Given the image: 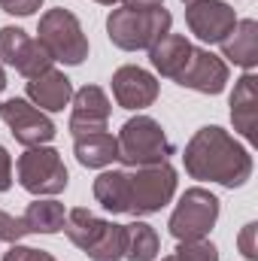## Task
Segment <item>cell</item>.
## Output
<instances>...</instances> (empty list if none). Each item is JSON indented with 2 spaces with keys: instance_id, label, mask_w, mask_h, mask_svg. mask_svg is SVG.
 <instances>
[{
  "instance_id": "cell-24",
  "label": "cell",
  "mask_w": 258,
  "mask_h": 261,
  "mask_svg": "<svg viewBox=\"0 0 258 261\" xmlns=\"http://www.w3.org/2000/svg\"><path fill=\"white\" fill-rule=\"evenodd\" d=\"M24 234H28L24 222L0 210V243H18V240H21Z\"/></svg>"
},
{
  "instance_id": "cell-17",
  "label": "cell",
  "mask_w": 258,
  "mask_h": 261,
  "mask_svg": "<svg viewBox=\"0 0 258 261\" xmlns=\"http://www.w3.org/2000/svg\"><path fill=\"white\" fill-rule=\"evenodd\" d=\"M219 46H222V58H228L231 64L243 67V70H255V64H258V21L255 18H237L234 31Z\"/></svg>"
},
{
  "instance_id": "cell-16",
  "label": "cell",
  "mask_w": 258,
  "mask_h": 261,
  "mask_svg": "<svg viewBox=\"0 0 258 261\" xmlns=\"http://www.w3.org/2000/svg\"><path fill=\"white\" fill-rule=\"evenodd\" d=\"M28 97H31L34 107H40L46 113H61L70 103V97H73V82L67 79L61 70L49 67L40 76L28 79Z\"/></svg>"
},
{
  "instance_id": "cell-10",
  "label": "cell",
  "mask_w": 258,
  "mask_h": 261,
  "mask_svg": "<svg viewBox=\"0 0 258 261\" xmlns=\"http://www.w3.org/2000/svg\"><path fill=\"white\" fill-rule=\"evenodd\" d=\"M0 64L12 67L15 73L21 76H40L43 70L52 67V58L49 52L34 40L28 37L21 28H0Z\"/></svg>"
},
{
  "instance_id": "cell-29",
  "label": "cell",
  "mask_w": 258,
  "mask_h": 261,
  "mask_svg": "<svg viewBox=\"0 0 258 261\" xmlns=\"http://www.w3.org/2000/svg\"><path fill=\"white\" fill-rule=\"evenodd\" d=\"M152 3H164V0H125V6H152Z\"/></svg>"
},
{
  "instance_id": "cell-25",
  "label": "cell",
  "mask_w": 258,
  "mask_h": 261,
  "mask_svg": "<svg viewBox=\"0 0 258 261\" xmlns=\"http://www.w3.org/2000/svg\"><path fill=\"white\" fill-rule=\"evenodd\" d=\"M3 261H58V258H55L52 252H46V249H31V246L12 243L9 252L3 255Z\"/></svg>"
},
{
  "instance_id": "cell-18",
  "label": "cell",
  "mask_w": 258,
  "mask_h": 261,
  "mask_svg": "<svg viewBox=\"0 0 258 261\" xmlns=\"http://www.w3.org/2000/svg\"><path fill=\"white\" fill-rule=\"evenodd\" d=\"M189 55H192V43H189L183 34H167V37H161V40L149 49L152 67H155L164 79H173V82H176V76L183 73Z\"/></svg>"
},
{
  "instance_id": "cell-26",
  "label": "cell",
  "mask_w": 258,
  "mask_h": 261,
  "mask_svg": "<svg viewBox=\"0 0 258 261\" xmlns=\"http://www.w3.org/2000/svg\"><path fill=\"white\" fill-rule=\"evenodd\" d=\"M255 234H258V225H255V222H249V225H243V231H240V237H237V246H240L243 258H249V261H258Z\"/></svg>"
},
{
  "instance_id": "cell-5",
  "label": "cell",
  "mask_w": 258,
  "mask_h": 261,
  "mask_svg": "<svg viewBox=\"0 0 258 261\" xmlns=\"http://www.w3.org/2000/svg\"><path fill=\"white\" fill-rule=\"evenodd\" d=\"M37 43L49 52L52 61H61L67 67H79L88 58V37L82 34L79 18L70 9H49L40 18Z\"/></svg>"
},
{
  "instance_id": "cell-20",
  "label": "cell",
  "mask_w": 258,
  "mask_h": 261,
  "mask_svg": "<svg viewBox=\"0 0 258 261\" xmlns=\"http://www.w3.org/2000/svg\"><path fill=\"white\" fill-rule=\"evenodd\" d=\"M94 200L119 216V213H128V170H104L97 179H94Z\"/></svg>"
},
{
  "instance_id": "cell-2",
  "label": "cell",
  "mask_w": 258,
  "mask_h": 261,
  "mask_svg": "<svg viewBox=\"0 0 258 261\" xmlns=\"http://www.w3.org/2000/svg\"><path fill=\"white\" fill-rule=\"evenodd\" d=\"M170 24H173V15H170V9H164V3L119 6L107 18V34H110L113 46H119L125 52H140V49H152L161 37H167Z\"/></svg>"
},
{
  "instance_id": "cell-12",
  "label": "cell",
  "mask_w": 258,
  "mask_h": 261,
  "mask_svg": "<svg viewBox=\"0 0 258 261\" xmlns=\"http://www.w3.org/2000/svg\"><path fill=\"white\" fill-rule=\"evenodd\" d=\"M228 64L225 58L213 55L210 49H197L192 46V55L183 67V73L176 76V82L183 88H192V91H200V94H222L225 85H228Z\"/></svg>"
},
{
  "instance_id": "cell-13",
  "label": "cell",
  "mask_w": 258,
  "mask_h": 261,
  "mask_svg": "<svg viewBox=\"0 0 258 261\" xmlns=\"http://www.w3.org/2000/svg\"><path fill=\"white\" fill-rule=\"evenodd\" d=\"M73 110H70V134L73 137H85V134H100L107 130L110 122V97L104 88L97 85H85L79 91H73L70 97Z\"/></svg>"
},
{
  "instance_id": "cell-6",
  "label": "cell",
  "mask_w": 258,
  "mask_h": 261,
  "mask_svg": "<svg viewBox=\"0 0 258 261\" xmlns=\"http://www.w3.org/2000/svg\"><path fill=\"white\" fill-rule=\"evenodd\" d=\"M176 195V170L161 161L149 167H131L128 170V216H152L161 213Z\"/></svg>"
},
{
  "instance_id": "cell-1",
  "label": "cell",
  "mask_w": 258,
  "mask_h": 261,
  "mask_svg": "<svg viewBox=\"0 0 258 261\" xmlns=\"http://www.w3.org/2000/svg\"><path fill=\"white\" fill-rule=\"evenodd\" d=\"M183 164L192 179L219 182L225 189H240L252 176V155L219 125H207L194 134L183 152Z\"/></svg>"
},
{
  "instance_id": "cell-15",
  "label": "cell",
  "mask_w": 258,
  "mask_h": 261,
  "mask_svg": "<svg viewBox=\"0 0 258 261\" xmlns=\"http://www.w3.org/2000/svg\"><path fill=\"white\" fill-rule=\"evenodd\" d=\"M231 122L249 143L258 140V76L246 70L231 91Z\"/></svg>"
},
{
  "instance_id": "cell-21",
  "label": "cell",
  "mask_w": 258,
  "mask_h": 261,
  "mask_svg": "<svg viewBox=\"0 0 258 261\" xmlns=\"http://www.w3.org/2000/svg\"><path fill=\"white\" fill-rule=\"evenodd\" d=\"M64 219H67L64 203H58V200H40V197L34 203H28V210L21 216L28 234H58V231H64Z\"/></svg>"
},
{
  "instance_id": "cell-3",
  "label": "cell",
  "mask_w": 258,
  "mask_h": 261,
  "mask_svg": "<svg viewBox=\"0 0 258 261\" xmlns=\"http://www.w3.org/2000/svg\"><path fill=\"white\" fill-rule=\"evenodd\" d=\"M64 234L76 249H82L91 261H119L125 258L128 228L116 225L110 219H100L88 213L85 206L70 210L64 219Z\"/></svg>"
},
{
  "instance_id": "cell-8",
  "label": "cell",
  "mask_w": 258,
  "mask_h": 261,
  "mask_svg": "<svg viewBox=\"0 0 258 261\" xmlns=\"http://www.w3.org/2000/svg\"><path fill=\"white\" fill-rule=\"evenodd\" d=\"M216 219H219V197L194 186V189H186V195L179 197L167 228L176 240H200L213 231Z\"/></svg>"
},
{
  "instance_id": "cell-33",
  "label": "cell",
  "mask_w": 258,
  "mask_h": 261,
  "mask_svg": "<svg viewBox=\"0 0 258 261\" xmlns=\"http://www.w3.org/2000/svg\"><path fill=\"white\" fill-rule=\"evenodd\" d=\"M183 3H192V0H183Z\"/></svg>"
},
{
  "instance_id": "cell-9",
  "label": "cell",
  "mask_w": 258,
  "mask_h": 261,
  "mask_svg": "<svg viewBox=\"0 0 258 261\" xmlns=\"http://www.w3.org/2000/svg\"><path fill=\"white\" fill-rule=\"evenodd\" d=\"M0 119H3V125L12 130V137L21 143V146H46V143H52L55 140V122L43 113V110H37L34 103H28L24 97H9V100H3V107H0Z\"/></svg>"
},
{
  "instance_id": "cell-31",
  "label": "cell",
  "mask_w": 258,
  "mask_h": 261,
  "mask_svg": "<svg viewBox=\"0 0 258 261\" xmlns=\"http://www.w3.org/2000/svg\"><path fill=\"white\" fill-rule=\"evenodd\" d=\"M94 3H104V6H113V3H119V0H94Z\"/></svg>"
},
{
  "instance_id": "cell-14",
  "label": "cell",
  "mask_w": 258,
  "mask_h": 261,
  "mask_svg": "<svg viewBox=\"0 0 258 261\" xmlns=\"http://www.w3.org/2000/svg\"><path fill=\"white\" fill-rule=\"evenodd\" d=\"M158 79L137 64H125L113 73V94L122 110H146L158 100Z\"/></svg>"
},
{
  "instance_id": "cell-23",
  "label": "cell",
  "mask_w": 258,
  "mask_h": 261,
  "mask_svg": "<svg viewBox=\"0 0 258 261\" xmlns=\"http://www.w3.org/2000/svg\"><path fill=\"white\" fill-rule=\"evenodd\" d=\"M176 258L179 261H219V249L207 237H200V240H179Z\"/></svg>"
},
{
  "instance_id": "cell-22",
  "label": "cell",
  "mask_w": 258,
  "mask_h": 261,
  "mask_svg": "<svg viewBox=\"0 0 258 261\" xmlns=\"http://www.w3.org/2000/svg\"><path fill=\"white\" fill-rule=\"evenodd\" d=\"M128 228V243H125V258L128 261H155L158 258V234L152 225L146 222H134V225H125Z\"/></svg>"
},
{
  "instance_id": "cell-30",
  "label": "cell",
  "mask_w": 258,
  "mask_h": 261,
  "mask_svg": "<svg viewBox=\"0 0 258 261\" xmlns=\"http://www.w3.org/2000/svg\"><path fill=\"white\" fill-rule=\"evenodd\" d=\"M6 88V73H3V64H0V91Z\"/></svg>"
},
{
  "instance_id": "cell-19",
  "label": "cell",
  "mask_w": 258,
  "mask_h": 261,
  "mask_svg": "<svg viewBox=\"0 0 258 261\" xmlns=\"http://www.w3.org/2000/svg\"><path fill=\"white\" fill-rule=\"evenodd\" d=\"M73 152L76 161L82 167H110L119 158V143L113 134L100 130V134H85V137H73Z\"/></svg>"
},
{
  "instance_id": "cell-7",
  "label": "cell",
  "mask_w": 258,
  "mask_h": 261,
  "mask_svg": "<svg viewBox=\"0 0 258 261\" xmlns=\"http://www.w3.org/2000/svg\"><path fill=\"white\" fill-rule=\"evenodd\" d=\"M15 173H18V186L37 197L61 195L70 182L61 152L52 146H31L24 155H18Z\"/></svg>"
},
{
  "instance_id": "cell-32",
  "label": "cell",
  "mask_w": 258,
  "mask_h": 261,
  "mask_svg": "<svg viewBox=\"0 0 258 261\" xmlns=\"http://www.w3.org/2000/svg\"><path fill=\"white\" fill-rule=\"evenodd\" d=\"M164 261H179V258H176V255H170V258H164Z\"/></svg>"
},
{
  "instance_id": "cell-4",
  "label": "cell",
  "mask_w": 258,
  "mask_h": 261,
  "mask_svg": "<svg viewBox=\"0 0 258 261\" xmlns=\"http://www.w3.org/2000/svg\"><path fill=\"white\" fill-rule=\"evenodd\" d=\"M119 158L125 167H149V164H161L173 155V143L167 140L164 128L152 119V116H134L128 119L119 137Z\"/></svg>"
},
{
  "instance_id": "cell-28",
  "label": "cell",
  "mask_w": 258,
  "mask_h": 261,
  "mask_svg": "<svg viewBox=\"0 0 258 261\" xmlns=\"http://www.w3.org/2000/svg\"><path fill=\"white\" fill-rule=\"evenodd\" d=\"M12 186V158H9V152L0 146V192H6Z\"/></svg>"
},
{
  "instance_id": "cell-11",
  "label": "cell",
  "mask_w": 258,
  "mask_h": 261,
  "mask_svg": "<svg viewBox=\"0 0 258 261\" xmlns=\"http://www.w3.org/2000/svg\"><path fill=\"white\" fill-rule=\"evenodd\" d=\"M186 24L200 43H222L234 24H237V12L225 3V0H192L186 3Z\"/></svg>"
},
{
  "instance_id": "cell-27",
  "label": "cell",
  "mask_w": 258,
  "mask_h": 261,
  "mask_svg": "<svg viewBox=\"0 0 258 261\" xmlns=\"http://www.w3.org/2000/svg\"><path fill=\"white\" fill-rule=\"evenodd\" d=\"M43 6V0H0V9L9 15H34Z\"/></svg>"
}]
</instances>
